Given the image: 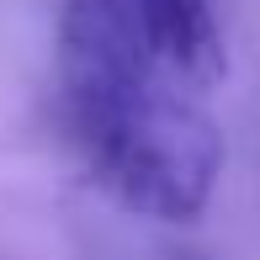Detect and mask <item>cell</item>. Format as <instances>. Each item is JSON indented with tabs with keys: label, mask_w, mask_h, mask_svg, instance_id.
<instances>
[{
	"label": "cell",
	"mask_w": 260,
	"mask_h": 260,
	"mask_svg": "<svg viewBox=\"0 0 260 260\" xmlns=\"http://www.w3.org/2000/svg\"><path fill=\"white\" fill-rule=\"evenodd\" d=\"M75 144L117 202L159 223H197L223 175L218 122L159 80L101 122L80 127Z\"/></svg>",
	"instance_id": "1"
},
{
	"label": "cell",
	"mask_w": 260,
	"mask_h": 260,
	"mask_svg": "<svg viewBox=\"0 0 260 260\" xmlns=\"http://www.w3.org/2000/svg\"><path fill=\"white\" fill-rule=\"evenodd\" d=\"M138 21L154 58L186 85H218L229 75V53L207 0H138Z\"/></svg>",
	"instance_id": "3"
},
{
	"label": "cell",
	"mask_w": 260,
	"mask_h": 260,
	"mask_svg": "<svg viewBox=\"0 0 260 260\" xmlns=\"http://www.w3.org/2000/svg\"><path fill=\"white\" fill-rule=\"evenodd\" d=\"M159 58L144 38L138 0H64L58 11V85L69 133L101 122L159 80Z\"/></svg>",
	"instance_id": "2"
}]
</instances>
